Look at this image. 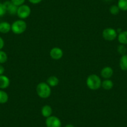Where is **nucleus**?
<instances>
[{
	"label": "nucleus",
	"instance_id": "obj_13",
	"mask_svg": "<svg viewBox=\"0 0 127 127\" xmlns=\"http://www.w3.org/2000/svg\"><path fill=\"white\" fill-rule=\"evenodd\" d=\"M118 41L121 44H127V31H122L118 34Z\"/></svg>",
	"mask_w": 127,
	"mask_h": 127
},
{
	"label": "nucleus",
	"instance_id": "obj_26",
	"mask_svg": "<svg viewBox=\"0 0 127 127\" xmlns=\"http://www.w3.org/2000/svg\"><path fill=\"white\" fill-rule=\"evenodd\" d=\"M4 72V67L3 65H0V75H3Z\"/></svg>",
	"mask_w": 127,
	"mask_h": 127
},
{
	"label": "nucleus",
	"instance_id": "obj_23",
	"mask_svg": "<svg viewBox=\"0 0 127 127\" xmlns=\"http://www.w3.org/2000/svg\"><path fill=\"white\" fill-rule=\"evenodd\" d=\"M11 1L13 4H15L16 6L19 7L24 4V3L25 2V0H11Z\"/></svg>",
	"mask_w": 127,
	"mask_h": 127
},
{
	"label": "nucleus",
	"instance_id": "obj_3",
	"mask_svg": "<svg viewBox=\"0 0 127 127\" xmlns=\"http://www.w3.org/2000/svg\"><path fill=\"white\" fill-rule=\"evenodd\" d=\"M26 23L22 19L16 21L11 25V31L16 34H23L26 30Z\"/></svg>",
	"mask_w": 127,
	"mask_h": 127
},
{
	"label": "nucleus",
	"instance_id": "obj_18",
	"mask_svg": "<svg viewBox=\"0 0 127 127\" xmlns=\"http://www.w3.org/2000/svg\"><path fill=\"white\" fill-rule=\"evenodd\" d=\"M117 6L120 10L123 11H127V0H119Z\"/></svg>",
	"mask_w": 127,
	"mask_h": 127
},
{
	"label": "nucleus",
	"instance_id": "obj_9",
	"mask_svg": "<svg viewBox=\"0 0 127 127\" xmlns=\"http://www.w3.org/2000/svg\"><path fill=\"white\" fill-rule=\"evenodd\" d=\"M113 74V70L110 67H105L101 70V75L105 79H109Z\"/></svg>",
	"mask_w": 127,
	"mask_h": 127
},
{
	"label": "nucleus",
	"instance_id": "obj_22",
	"mask_svg": "<svg viewBox=\"0 0 127 127\" xmlns=\"http://www.w3.org/2000/svg\"><path fill=\"white\" fill-rule=\"evenodd\" d=\"M6 13V9L4 3H0V17L3 16Z\"/></svg>",
	"mask_w": 127,
	"mask_h": 127
},
{
	"label": "nucleus",
	"instance_id": "obj_2",
	"mask_svg": "<svg viewBox=\"0 0 127 127\" xmlns=\"http://www.w3.org/2000/svg\"><path fill=\"white\" fill-rule=\"evenodd\" d=\"M37 94L42 98H47L51 94V87L45 82H41L36 87Z\"/></svg>",
	"mask_w": 127,
	"mask_h": 127
},
{
	"label": "nucleus",
	"instance_id": "obj_10",
	"mask_svg": "<svg viewBox=\"0 0 127 127\" xmlns=\"http://www.w3.org/2000/svg\"><path fill=\"white\" fill-rule=\"evenodd\" d=\"M10 84L9 78L4 75H0V89H4L8 87Z\"/></svg>",
	"mask_w": 127,
	"mask_h": 127
},
{
	"label": "nucleus",
	"instance_id": "obj_1",
	"mask_svg": "<svg viewBox=\"0 0 127 127\" xmlns=\"http://www.w3.org/2000/svg\"><path fill=\"white\" fill-rule=\"evenodd\" d=\"M86 84L89 89L92 90H96L100 89L102 81L99 77L96 74H91L87 79Z\"/></svg>",
	"mask_w": 127,
	"mask_h": 127
},
{
	"label": "nucleus",
	"instance_id": "obj_24",
	"mask_svg": "<svg viewBox=\"0 0 127 127\" xmlns=\"http://www.w3.org/2000/svg\"><path fill=\"white\" fill-rule=\"evenodd\" d=\"M4 45V40L3 39V38H2L1 37H0V51L3 48Z\"/></svg>",
	"mask_w": 127,
	"mask_h": 127
},
{
	"label": "nucleus",
	"instance_id": "obj_4",
	"mask_svg": "<svg viewBox=\"0 0 127 127\" xmlns=\"http://www.w3.org/2000/svg\"><path fill=\"white\" fill-rule=\"evenodd\" d=\"M117 32L115 29L111 28L105 29L102 32V36L105 40L112 41L115 39L117 37Z\"/></svg>",
	"mask_w": 127,
	"mask_h": 127
},
{
	"label": "nucleus",
	"instance_id": "obj_28",
	"mask_svg": "<svg viewBox=\"0 0 127 127\" xmlns=\"http://www.w3.org/2000/svg\"><path fill=\"white\" fill-rule=\"evenodd\" d=\"M105 1H111V0H105Z\"/></svg>",
	"mask_w": 127,
	"mask_h": 127
},
{
	"label": "nucleus",
	"instance_id": "obj_8",
	"mask_svg": "<svg viewBox=\"0 0 127 127\" xmlns=\"http://www.w3.org/2000/svg\"><path fill=\"white\" fill-rule=\"evenodd\" d=\"M6 9V13H8L11 15H15L17 14L18 6H16L13 4L11 1H6L4 3Z\"/></svg>",
	"mask_w": 127,
	"mask_h": 127
},
{
	"label": "nucleus",
	"instance_id": "obj_25",
	"mask_svg": "<svg viewBox=\"0 0 127 127\" xmlns=\"http://www.w3.org/2000/svg\"><path fill=\"white\" fill-rule=\"evenodd\" d=\"M41 1H42V0H29V1L30 2V3L35 4H38V3H39Z\"/></svg>",
	"mask_w": 127,
	"mask_h": 127
},
{
	"label": "nucleus",
	"instance_id": "obj_6",
	"mask_svg": "<svg viewBox=\"0 0 127 127\" xmlns=\"http://www.w3.org/2000/svg\"><path fill=\"white\" fill-rule=\"evenodd\" d=\"M46 125L47 127H61L62 123L58 117L52 116L46 118Z\"/></svg>",
	"mask_w": 127,
	"mask_h": 127
},
{
	"label": "nucleus",
	"instance_id": "obj_17",
	"mask_svg": "<svg viewBox=\"0 0 127 127\" xmlns=\"http://www.w3.org/2000/svg\"><path fill=\"white\" fill-rule=\"evenodd\" d=\"M9 97L8 95L6 92L4 90H0V103L4 104L8 101Z\"/></svg>",
	"mask_w": 127,
	"mask_h": 127
},
{
	"label": "nucleus",
	"instance_id": "obj_27",
	"mask_svg": "<svg viewBox=\"0 0 127 127\" xmlns=\"http://www.w3.org/2000/svg\"><path fill=\"white\" fill-rule=\"evenodd\" d=\"M65 127H74V126L72 125H71V124H68V125H67Z\"/></svg>",
	"mask_w": 127,
	"mask_h": 127
},
{
	"label": "nucleus",
	"instance_id": "obj_11",
	"mask_svg": "<svg viewBox=\"0 0 127 127\" xmlns=\"http://www.w3.org/2000/svg\"><path fill=\"white\" fill-rule=\"evenodd\" d=\"M11 30V25L8 22H1L0 23V32L6 34Z\"/></svg>",
	"mask_w": 127,
	"mask_h": 127
},
{
	"label": "nucleus",
	"instance_id": "obj_5",
	"mask_svg": "<svg viewBox=\"0 0 127 127\" xmlns=\"http://www.w3.org/2000/svg\"><path fill=\"white\" fill-rule=\"evenodd\" d=\"M31 8L29 6L23 4L18 7L17 15L21 19H26L31 14Z\"/></svg>",
	"mask_w": 127,
	"mask_h": 127
},
{
	"label": "nucleus",
	"instance_id": "obj_14",
	"mask_svg": "<svg viewBox=\"0 0 127 127\" xmlns=\"http://www.w3.org/2000/svg\"><path fill=\"white\" fill-rule=\"evenodd\" d=\"M119 65L122 70H127V54H124L121 57Z\"/></svg>",
	"mask_w": 127,
	"mask_h": 127
},
{
	"label": "nucleus",
	"instance_id": "obj_12",
	"mask_svg": "<svg viewBox=\"0 0 127 127\" xmlns=\"http://www.w3.org/2000/svg\"><path fill=\"white\" fill-rule=\"evenodd\" d=\"M52 107L48 105H46L43 106L41 109V114L44 117L46 118H48V117H51L52 115Z\"/></svg>",
	"mask_w": 127,
	"mask_h": 127
},
{
	"label": "nucleus",
	"instance_id": "obj_16",
	"mask_svg": "<svg viewBox=\"0 0 127 127\" xmlns=\"http://www.w3.org/2000/svg\"><path fill=\"white\" fill-rule=\"evenodd\" d=\"M59 83V80L56 76H51L47 79V84L50 87H56Z\"/></svg>",
	"mask_w": 127,
	"mask_h": 127
},
{
	"label": "nucleus",
	"instance_id": "obj_15",
	"mask_svg": "<svg viewBox=\"0 0 127 127\" xmlns=\"http://www.w3.org/2000/svg\"><path fill=\"white\" fill-rule=\"evenodd\" d=\"M101 87H102V88H103L105 90H111L113 87V82L110 79H105L102 82Z\"/></svg>",
	"mask_w": 127,
	"mask_h": 127
},
{
	"label": "nucleus",
	"instance_id": "obj_21",
	"mask_svg": "<svg viewBox=\"0 0 127 127\" xmlns=\"http://www.w3.org/2000/svg\"><path fill=\"white\" fill-rule=\"evenodd\" d=\"M117 51H118V52L120 54L123 56V55L126 54V52H127V49L124 45L120 44L118 46V47H117Z\"/></svg>",
	"mask_w": 127,
	"mask_h": 127
},
{
	"label": "nucleus",
	"instance_id": "obj_19",
	"mask_svg": "<svg viewBox=\"0 0 127 127\" xmlns=\"http://www.w3.org/2000/svg\"><path fill=\"white\" fill-rule=\"evenodd\" d=\"M8 60V56L4 51H0V64H4Z\"/></svg>",
	"mask_w": 127,
	"mask_h": 127
},
{
	"label": "nucleus",
	"instance_id": "obj_7",
	"mask_svg": "<svg viewBox=\"0 0 127 127\" xmlns=\"http://www.w3.org/2000/svg\"><path fill=\"white\" fill-rule=\"evenodd\" d=\"M63 55V51L59 47H53L50 51V56L54 60L61 59Z\"/></svg>",
	"mask_w": 127,
	"mask_h": 127
},
{
	"label": "nucleus",
	"instance_id": "obj_20",
	"mask_svg": "<svg viewBox=\"0 0 127 127\" xmlns=\"http://www.w3.org/2000/svg\"><path fill=\"white\" fill-rule=\"evenodd\" d=\"M120 8H118V6L117 5H112V6L110 8V12L113 15H117L120 12Z\"/></svg>",
	"mask_w": 127,
	"mask_h": 127
}]
</instances>
